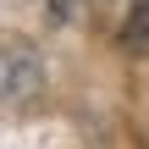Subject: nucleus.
<instances>
[{"label": "nucleus", "instance_id": "1", "mask_svg": "<svg viewBox=\"0 0 149 149\" xmlns=\"http://www.w3.org/2000/svg\"><path fill=\"white\" fill-rule=\"evenodd\" d=\"M44 88V66L33 55L28 39H0V111L6 105H22Z\"/></svg>", "mask_w": 149, "mask_h": 149}, {"label": "nucleus", "instance_id": "2", "mask_svg": "<svg viewBox=\"0 0 149 149\" xmlns=\"http://www.w3.org/2000/svg\"><path fill=\"white\" fill-rule=\"evenodd\" d=\"M50 11H55L61 22H88V11H94V0H55Z\"/></svg>", "mask_w": 149, "mask_h": 149}]
</instances>
